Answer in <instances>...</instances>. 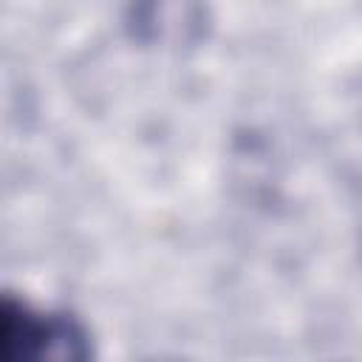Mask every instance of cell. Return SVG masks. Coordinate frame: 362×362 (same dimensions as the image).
Returning <instances> with one entry per match:
<instances>
[{
    "mask_svg": "<svg viewBox=\"0 0 362 362\" xmlns=\"http://www.w3.org/2000/svg\"><path fill=\"white\" fill-rule=\"evenodd\" d=\"M127 28L141 42H167L187 45L195 42L206 28V8L201 6H173V3H147L130 8Z\"/></svg>",
    "mask_w": 362,
    "mask_h": 362,
    "instance_id": "2",
    "label": "cell"
},
{
    "mask_svg": "<svg viewBox=\"0 0 362 362\" xmlns=\"http://www.w3.org/2000/svg\"><path fill=\"white\" fill-rule=\"evenodd\" d=\"M3 362H93V339L71 311L37 314L6 294Z\"/></svg>",
    "mask_w": 362,
    "mask_h": 362,
    "instance_id": "1",
    "label": "cell"
}]
</instances>
